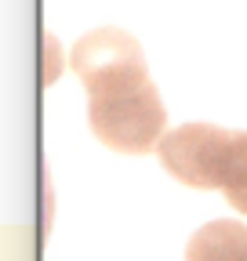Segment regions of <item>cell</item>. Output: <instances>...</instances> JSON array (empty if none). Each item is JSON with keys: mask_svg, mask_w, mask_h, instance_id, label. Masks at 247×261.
<instances>
[{"mask_svg": "<svg viewBox=\"0 0 247 261\" xmlns=\"http://www.w3.org/2000/svg\"><path fill=\"white\" fill-rule=\"evenodd\" d=\"M69 65L87 91V123L116 152L145 156L167 127V109L145 69L142 44L124 29H95L69 51Z\"/></svg>", "mask_w": 247, "mask_h": 261, "instance_id": "6da1fadb", "label": "cell"}, {"mask_svg": "<svg viewBox=\"0 0 247 261\" xmlns=\"http://www.w3.org/2000/svg\"><path fill=\"white\" fill-rule=\"evenodd\" d=\"M233 130L214 123H182L157 142L164 171L189 189H218Z\"/></svg>", "mask_w": 247, "mask_h": 261, "instance_id": "7a4b0ae2", "label": "cell"}, {"mask_svg": "<svg viewBox=\"0 0 247 261\" xmlns=\"http://www.w3.org/2000/svg\"><path fill=\"white\" fill-rule=\"evenodd\" d=\"M185 261H247V225L243 221H207L185 247Z\"/></svg>", "mask_w": 247, "mask_h": 261, "instance_id": "3957f363", "label": "cell"}, {"mask_svg": "<svg viewBox=\"0 0 247 261\" xmlns=\"http://www.w3.org/2000/svg\"><path fill=\"white\" fill-rule=\"evenodd\" d=\"M218 189L226 192L229 207H236L240 214H247V130H233L229 152H226V163H222Z\"/></svg>", "mask_w": 247, "mask_h": 261, "instance_id": "277c9868", "label": "cell"}]
</instances>
